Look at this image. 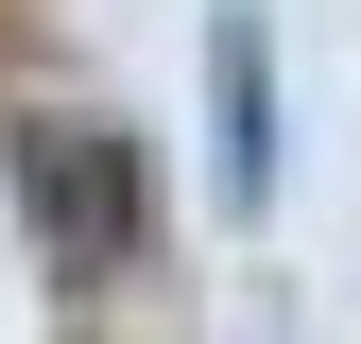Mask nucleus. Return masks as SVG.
<instances>
[{
	"instance_id": "nucleus-1",
	"label": "nucleus",
	"mask_w": 361,
	"mask_h": 344,
	"mask_svg": "<svg viewBox=\"0 0 361 344\" xmlns=\"http://www.w3.org/2000/svg\"><path fill=\"white\" fill-rule=\"evenodd\" d=\"M35 207H52L86 258H121V241H138V172H121V138H86V121H69V138L35 155Z\"/></svg>"
}]
</instances>
